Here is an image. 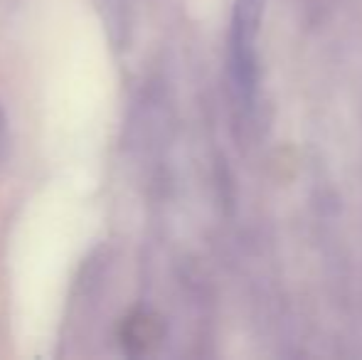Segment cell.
Returning <instances> with one entry per match:
<instances>
[{
  "mask_svg": "<svg viewBox=\"0 0 362 360\" xmlns=\"http://www.w3.org/2000/svg\"><path fill=\"white\" fill-rule=\"evenodd\" d=\"M267 0H234L229 23V82L242 109H252L259 87V30Z\"/></svg>",
  "mask_w": 362,
  "mask_h": 360,
  "instance_id": "1",
  "label": "cell"
},
{
  "mask_svg": "<svg viewBox=\"0 0 362 360\" xmlns=\"http://www.w3.org/2000/svg\"><path fill=\"white\" fill-rule=\"evenodd\" d=\"M3 124H5V119H3V111H0V131H3Z\"/></svg>",
  "mask_w": 362,
  "mask_h": 360,
  "instance_id": "2",
  "label": "cell"
}]
</instances>
